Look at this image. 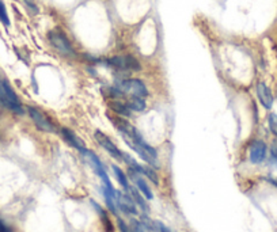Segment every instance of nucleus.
Listing matches in <instances>:
<instances>
[{"label": "nucleus", "mask_w": 277, "mask_h": 232, "mask_svg": "<svg viewBox=\"0 0 277 232\" xmlns=\"http://www.w3.org/2000/svg\"><path fill=\"white\" fill-rule=\"evenodd\" d=\"M0 22L4 26H10V18H8V12H7L3 0H0Z\"/></svg>", "instance_id": "obj_20"}, {"label": "nucleus", "mask_w": 277, "mask_h": 232, "mask_svg": "<svg viewBox=\"0 0 277 232\" xmlns=\"http://www.w3.org/2000/svg\"><path fill=\"white\" fill-rule=\"evenodd\" d=\"M128 192H129L130 197H132V198H133V201L136 202V205H139V208H141V209H143L144 212L148 211V205H147L146 197L141 194L139 190L136 189V188H132V186H129Z\"/></svg>", "instance_id": "obj_16"}, {"label": "nucleus", "mask_w": 277, "mask_h": 232, "mask_svg": "<svg viewBox=\"0 0 277 232\" xmlns=\"http://www.w3.org/2000/svg\"><path fill=\"white\" fill-rule=\"evenodd\" d=\"M116 86L119 87V90L122 91L125 97L129 95V97H140L146 98L148 97V88L144 84V81H141L140 79H124V80H119Z\"/></svg>", "instance_id": "obj_5"}, {"label": "nucleus", "mask_w": 277, "mask_h": 232, "mask_svg": "<svg viewBox=\"0 0 277 232\" xmlns=\"http://www.w3.org/2000/svg\"><path fill=\"white\" fill-rule=\"evenodd\" d=\"M60 135H61V137L64 139V141L67 143V144H70L71 147L76 148L78 151L83 152L87 150L86 146H84V143L81 141V139H79V137H78L72 130L68 129V128H61V129H60Z\"/></svg>", "instance_id": "obj_13"}, {"label": "nucleus", "mask_w": 277, "mask_h": 232, "mask_svg": "<svg viewBox=\"0 0 277 232\" xmlns=\"http://www.w3.org/2000/svg\"><path fill=\"white\" fill-rule=\"evenodd\" d=\"M112 170H113L114 173V177H116V179H117V182H119L122 188H124L125 192H128V189H129L130 185L128 184V175L121 170V168L119 167V166H116V164H113L112 166Z\"/></svg>", "instance_id": "obj_17"}, {"label": "nucleus", "mask_w": 277, "mask_h": 232, "mask_svg": "<svg viewBox=\"0 0 277 232\" xmlns=\"http://www.w3.org/2000/svg\"><path fill=\"white\" fill-rule=\"evenodd\" d=\"M126 105L129 106L132 113H141V112H144L147 108L146 99L140 97H129V99L126 101Z\"/></svg>", "instance_id": "obj_15"}, {"label": "nucleus", "mask_w": 277, "mask_h": 232, "mask_svg": "<svg viewBox=\"0 0 277 232\" xmlns=\"http://www.w3.org/2000/svg\"><path fill=\"white\" fill-rule=\"evenodd\" d=\"M117 222H119V232H135V231H132V228L126 224V223L122 220V219H117Z\"/></svg>", "instance_id": "obj_22"}, {"label": "nucleus", "mask_w": 277, "mask_h": 232, "mask_svg": "<svg viewBox=\"0 0 277 232\" xmlns=\"http://www.w3.org/2000/svg\"><path fill=\"white\" fill-rule=\"evenodd\" d=\"M255 94H257V98H258L260 103L266 110L272 109L273 102H275L273 94H272L271 88L266 86L264 81H258V83H257V86H255Z\"/></svg>", "instance_id": "obj_11"}, {"label": "nucleus", "mask_w": 277, "mask_h": 232, "mask_svg": "<svg viewBox=\"0 0 277 232\" xmlns=\"http://www.w3.org/2000/svg\"><path fill=\"white\" fill-rule=\"evenodd\" d=\"M133 231L144 232V230H143V226H141V224H139V223H135V228H133Z\"/></svg>", "instance_id": "obj_24"}, {"label": "nucleus", "mask_w": 277, "mask_h": 232, "mask_svg": "<svg viewBox=\"0 0 277 232\" xmlns=\"http://www.w3.org/2000/svg\"><path fill=\"white\" fill-rule=\"evenodd\" d=\"M105 64L117 71H141V63L137 59H135L130 54H125V56H112L109 59L105 60Z\"/></svg>", "instance_id": "obj_3"}, {"label": "nucleus", "mask_w": 277, "mask_h": 232, "mask_svg": "<svg viewBox=\"0 0 277 232\" xmlns=\"http://www.w3.org/2000/svg\"><path fill=\"white\" fill-rule=\"evenodd\" d=\"M155 227H157V230L159 232H171V230L168 227H166L163 223H159V222H155Z\"/></svg>", "instance_id": "obj_23"}, {"label": "nucleus", "mask_w": 277, "mask_h": 232, "mask_svg": "<svg viewBox=\"0 0 277 232\" xmlns=\"http://www.w3.org/2000/svg\"><path fill=\"white\" fill-rule=\"evenodd\" d=\"M81 154L90 160L92 168H94V171L97 173V175L99 177V178L102 179L103 189L108 190V192H116V189L113 188V185H112V182H110V179H109V175L108 173H106V168H105V166H103V163L101 162V159H99L94 152L90 151V150H86V151H83Z\"/></svg>", "instance_id": "obj_7"}, {"label": "nucleus", "mask_w": 277, "mask_h": 232, "mask_svg": "<svg viewBox=\"0 0 277 232\" xmlns=\"http://www.w3.org/2000/svg\"><path fill=\"white\" fill-rule=\"evenodd\" d=\"M48 39L49 42H50V45H52L60 54L67 56V57H74V56H75V49L72 46V43L70 42L68 37H67L63 32H60V30H52V32H49Z\"/></svg>", "instance_id": "obj_4"}, {"label": "nucleus", "mask_w": 277, "mask_h": 232, "mask_svg": "<svg viewBox=\"0 0 277 232\" xmlns=\"http://www.w3.org/2000/svg\"><path fill=\"white\" fill-rule=\"evenodd\" d=\"M109 108L112 112L119 116V117H130L132 116V110L129 109V106L126 105V102H122L121 99H113V101H109Z\"/></svg>", "instance_id": "obj_14"}, {"label": "nucleus", "mask_w": 277, "mask_h": 232, "mask_svg": "<svg viewBox=\"0 0 277 232\" xmlns=\"http://www.w3.org/2000/svg\"><path fill=\"white\" fill-rule=\"evenodd\" d=\"M92 205H94V208H95V211L99 213V216H101V220H102V223H103V227H105L106 232H114L113 224H112V222H110V219H109L106 211H105V209H102V208L98 205L97 202H94V201H92Z\"/></svg>", "instance_id": "obj_18"}, {"label": "nucleus", "mask_w": 277, "mask_h": 232, "mask_svg": "<svg viewBox=\"0 0 277 232\" xmlns=\"http://www.w3.org/2000/svg\"><path fill=\"white\" fill-rule=\"evenodd\" d=\"M27 113H29V116H30V118L33 119L34 125H36L40 130L46 132V133H52V132L56 130V126H54L53 121L49 118L48 116L45 114V112L41 110L40 108H36V106H27Z\"/></svg>", "instance_id": "obj_6"}, {"label": "nucleus", "mask_w": 277, "mask_h": 232, "mask_svg": "<svg viewBox=\"0 0 277 232\" xmlns=\"http://www.w3.org/2000/svg\"><path fill=\"white\" fill-rule=\"evenodd\" d=\"M94 139L97 140L98 144L102 147L105 151L108 152L110 156L117 159V160H122L124 152L121 151L119 147L114 144V141L112 140L106 133H103L101 130H95V132H94Z\"/></svg>", "instance_id": "obj_8"}, {"label": "nucleus", "mask_w": 277, "mask_h": 232, "mask_svg": "<svg viewBox=\"0 0 277 232\" xmlns=\"http://www.w3.org/2000/svg\"><path fill=\"white\" fill-rule=\"evenodd\" d=\"M0 102L3 103L8 110H11L12 113H25V109L22 106L19 97L16 95V92L14 91L12 86H11L10 83L5 80V79H3V80L0 81Z\"/></svg>", "instance_id": "obj_2"}, {"label": "nucleus", "mask_w": 277, "mask_h": 232, "mask_svg": "<svg viewBox=\"0 0 277 232\" xmlns=\"http://www.w3.org/2000/svg\"><path fill=\"white\" fill-rule=\"evenodd\" d=\"M268 125H269V129L275 136H277V114L271 113L268 117Z\"/></svg>", "instance_id": "obj_21"}, {"label": "nucleus", "mask_w": 277, "mask_h": 232, "mask_svg": "<svg viewBox=\"0 0 277 232\" xmlns=\"http://www.w3.org/2000/svg\"><path fill=\"white\" fill-rule=\"evenodd\" d=\"M114 126L119 129V135L122 136L124 141L128 146L133 150V151L139 155V156L148 163V166L157 168L158 167V152L157 150L152 146H150L143 136L140 135V132L136 129L135 126L125 121L122 118H112Z\"/></svg>", "instance_id": "obj_1"}, {"label": "nucleus", "mask_w": 277, "mask_h": 232, "mask_svg": "<svg viewBox=\"0 0 277 232\" xmlns=\"http://www.w3.org/2000/svg\"><path fill=\"white\" fill-rule=\"evenodd\" d=\"M139 173H140L141 175H144L146 178L150 179L152 184H155V185L159 184L158 174L155 173V170H154V167H151V166H143V164H141L140 170H139Z\"/></svg>", "instance_id": "obj_19"}, {"label": "nucleus", "mask_w": 277, "mask_h": 232, "mask_svg": "<svg viewBox=\"0 0 277 232\" xmlns=\"http://www.w3.org/2000/svg\"><path fill=\"white\" fill-rule=\"evenodd\" d=\"M117 206L119 209L128 215H137L139 211H137V205L133 201V198L130 197V194L126 193H122V192H117Z\"/></svg>", "instance_id": "obj_12"}, {"label": "nucleus", "mask_w": 277, "mask_h": 232, "mask_svg": "<svg viewBox=\"0 0 277 232\" xmlns=\"http://www.w3.org/2000/svg\"><path fill=\"white\" fill-rule=\"evenodd\" d=\"M128 175H129V178L132 179V182L135 184L136 189L139 190L141 194L146 197V200H152V198H154V193H152L150 185H148V182H147L146 179L143 178V175H141L139 171L129 168V170H128Z\"/></svg>", "instance_id": "obj_9"}, {"label": "nucleus", "mask_w": 277, "mask_h": 232, "mask_svg": "<svg viewBox=\"0 0 277 232\" xmlns=\"http://www.w3.org/2000/svg\"><path fill=\"white\" fill-rule=\"evenodd\" d=\"M268 148L264 141L254 140L249 147V159L253 164H260L266 159Z\"/></svg>", "instance_id": "obj_10"}]
</instances>
